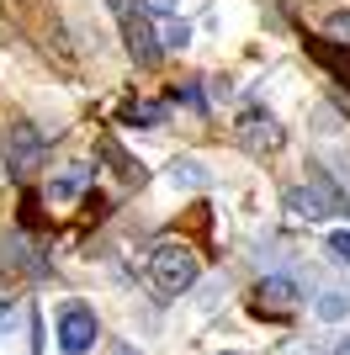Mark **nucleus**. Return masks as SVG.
Instances as JSON below:
<instances>
[{"label":"nucleus","mask_w":350,"mask_h":355,"mask_svg":"<svg viewBox=\"0 0 350 355\" xmlns=\"http://www.w3.org/2000/svg\"><path fill=\"white\" fill-rule=\"evenodd\" d=\"M149 282H154L160 297H181L197 282V254H191L186 244H175V239L154 244V254H149Z\"/></svg>","instance_id":"1"},{"label":"nucleus","mask_w":350,"mask_h":355,"mask_svg":"<svg viewBox=\"0 0 350 355\" xmlns=\"http://www.w3.org/2000/svg\"><path fill=\"white\" fill-rule=\"evenodd\" d=\"M117 21H122V48L133 53V64H144V69H154L160 64V37H154V27H149V16L138 11V6H128V0H112Z\"/></svg>","instance_id":"2"},{"label":"nucleus","mask_w":350,"mask_h":355,"mask_svg":"<svg viewBox=\"0 0 350 355\" xmlns=\"http://www.w3.org/2000/svg\"><path fill=\"white\" fill-rule=\"evenodd\" d=\"M96 334H101V324H96V313L85 302H64L58 308V350L64 355H90Z\"/></svg>","instance_id":"3"},{"label":"nucleus","mask_w":350,"mask_h":355,"mask_svg":"<svg viewBox=\"0 0 350 355\" xmlns=\"http://www.w3.org/2000/svg\"><path fill=\"white\" fill-rule=\"evenodd\" d=\"M287 207L303 212V218H329V212L345 207V196H340V186H329V180L313 170L303 186H292V191H287Z\"/></svg>","instance_id":"4"},{"label":"nucleus","mask_w":350,"mask_h":355,"mask_svg":"<svg viewBox=\"0 0 350 355\" xmlns=\"http://www.w3.org/2000/svg\"><path fill=\"white\" fill-rule=\"evenodd\" d=\"M38 159H43V133L32 122H11L6 128V164H11V175H27Z\"/></svg>","instance_id":"5"},{"label":"nucleus","mask_w":350,"mask_h":355,"mask_svg":"<svg viewBox=\"0 0 350 355\" xmlns=\"http://www.w3.org/2000/svg\"><path fill=\"white\" fill-rule=\"evenodd\" d=\"M239 144H244L249 154H276V148L287 144V133H281V122L271 117V112H244V117H239Z\"/></svg>","instance_id":"6"},{"label":"nucleus","mask_w":350,"mask_h":355,"mask_svg":"<svg viewBox=\"0 0 350 355\" xmlns=\"http://www.w3.org/2000/svg\"><path fill=\"white\" fill-rule=\"evenodd\" d=\"M249 308L260 313V318H287V313L297 308V286H292L287 276H265V282L255 286V297H249Z\"/></svg>","instance_id":"7"},{"label":"nucleus","mask_w":350,"mask_h":355,"mask_svg":"<svg viewBox=\"0 0 350 355\" xmlns=\"http://www.w3.org/2000/svg\"><path fill=\"white\" fill-rule=\"evenodd\" d=\"M308 53H313L324 69L335 74L340 85H350V48H345V43H329V37H308Z\"/></svg>","instance_id":"8"},{"label":"nucleus","mask_w":350,"mask_h":355,"mask_svg":"<svg viewBox=\"0 0 350 355\" xmlns=\"http://www.w3.org/2000/svg\"><path fill=\"white\" fill-rule=\"evenodd\" d=\"M0 254H6V260H11V266H22L27 270V276H48V260L43 254H32V244L22 234H6V244H0Z\"/></svg>","instance_id":"9"},{"label":"nucleus","mask_w":350,"mask_h":355,"mask_svg":"<svg viewBox=\"0 0 350 355\" xmlns=\"http://www.w3.org/2000/svg\"><path fill=\"white\" fill-rule=\"evenodd\" d=\"M170 186H181V191H202V186H207V170L197 159H175L170 164Z\"/></svg>","instance_id":"10"},{"label":"nucleus","mask_w":350,"mask_h":355,"mask_svg":"<svg viewBox=\"0 0 350 355\" xmlns=\"http://www.w3.org/2000/svg\"><path fill=\"white\" fill-rule=\"evenodd\" d=\"M85 180H90V164H74L69 175H58L53 186H48V196H53V202H69V196L80 191V186H85Z\"/></svg>","instance_id":"11"},{"label":"nucleus","mask_w":350,"mask_h":355,"mask_svg":"<svg viewBox=\"0 0 350 355\" xmlns=\"http://www.w3.org/2000/svg\"><path fill=\"white\" fill-rule=\"evenodd\" d=\"M313 313H319L324 324H340V318L350 313V297H345V292H324L319 302H313Z\"/></svg>","instance_id":"12"},{"label":"nucleus","mask_w":350,"mask_h":355,"mask_svg":"<svg viewBox=\"0 0 350 355\" xmlns=\"http://www.w3.org/2000/svg\"><path fill=\"white\" fill-rule=\"evenodd\" d=\"M186 43H191V27H186V21H165L160 48H186Z\"/></svg>","instance_id":"13"},{"label":"nucleus","mask_w":350,"mask_h":355,"mask_svg":"<svg viewBox=\"0 0 350 355\" xmlns=\"http://www.w3.org/2000/svg\"><path fill=\"white\" fill-rule=\"evenodd\" d=\"M160 117H165V106H128L133 128H160Z\"/></svg>","instance_id":"14"},{"label":"nucleus","mask_w":350,"mask_h":355,"mask_svg":"<svg viewBox=\"0 0 350 355\" xmlns=\"http://www.w3.org/2000/svg\"><path fill=\"white\" fill-rule=\"evenodd\" d=\"M324 250L335 254L340 266H350V228H335V234H329V244H324Z\"/></svg>","instance_id":"15"},{"label":"nucleus","mask_w":350,"mask_h":355,"mask_svg":"<svg viewBox=\"0 0 350 355\" xmlns=\"http://www.w3.org/2000/svg\"><path fill=\"white\" fill-rule=\"evenodd\" d=\"M324 32H329V43H345V48H350V11H335Z\"/></svg>","instance_id":"16"},{"label":"nucleus","mask_w":350,"mask_h":355,"mask_svg":"<svg viewBox=\"0 0 350 355\" xmlns=\"http://www.w3.org/2000/svg\"><path fill=\"white\" fill-rule=\"evenodd\" d=\"M149 6H154V11H175V0H149Z\"/></svg>","instance_id":"17"},{"label":"nucleus","mask_w":350,"mask_h":355,"mask_svg":"<svg viewBox=\"0 0 350 355\" xmlns=\"http://www.w3.org/2000/svg\"><path fill=\"white\" fill-rule=\"evenodd\" d=\"M6 318H11V297H6V302H0V324H6Z\"/></svg>","instance_id":"18"},{"label":"nucleus","mask_w":350,"mask_h":355,"mask_svg":"<svg viewBox=\"0 0 350 355\" xmlns=\"http://www.w3.org/2000/svg\"><path fill=\"white\" fill-rule=\"evenodd\" d=\"M117 355H138V350H133V345H117Z\"/></svg>","instance_id":"19"},{"label":"nucleus","mask_w":350,"mask_h":355,"mask_svg":"<svg viewBox=\"0 0 350 355\" xmlns=\"http://www.w3.org/2000/svg\"><path fill=\"white\" fill-rule=\"evenodd\" d=\"M340 355H350V334H345V345H340Z\"/></svg>","instance_id":"20"},{"label":"nucleus","mask_w":350,"mask_h":355,"mask_svg":"<svg viewBox=\"0 0 350 355\" xmlns=\"http://www.w3.org/2000/svg\"><path fill=\"white\" fill-rule=\"evenodd\" d=\"M22 6H38V0H22Z\"/></svg>","instance_id":"21"},{"label":"nucleus","mask_w":350,"mask_h":355,"mask_svg":"<svg viewBox=\"0 0 350 355\" xmlns=\"http://www.w3.org/2000/svg\"><path fill=\"white\" fill-rule=\"evenodd\" d=\"M223 355H228V350H223Z\"/></svg>","instance_id":"22"}]
</instances>
